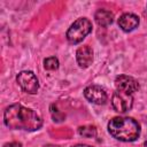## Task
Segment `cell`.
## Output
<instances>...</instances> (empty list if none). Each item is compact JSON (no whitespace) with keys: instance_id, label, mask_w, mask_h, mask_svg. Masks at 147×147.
Wrapping results in <instances>:
<instances>
[{"instance_id":"cell-1","label":"cell","mask_w":147,"mask_h":147,"mask_svg":"<svg viewBox=\"0 0 147 147\" xmlns=\"http://www.w3.org/2000/svg\"><path fill=\"white\" fill-rule=\"evenodd\" d=\"M3 122L11 130L37 131L42 126V118L30 108L20 103L10 105L3 113Z\"/></svg>"},{"instance_id":"cell-2","label":"cell","mask_w":147,"mask_h":147,"mask_svg":"<svg viewBox=\"0 0 147 147\" xmlns=\"http://www.w3.org/2000/svg\"><path fill=\"white\" fill-rule=\"evenodd\" d=\"M108 132L113 138L123 142H131L139 138L140 125L132 117H113L108 123Z\"/></svg>"},{"instance_id":"cell-3","label":"cell","mask_w":147,"mask_h":147,"mask_svg":"<svg viewBox=\"0 0 147 147\" xmlns=\"http://www.w3.org/2000/svg\"><path fill=\"white\" fill-rule=\"evenodd\" d=\"M91 31H92L91 21L86 17H79L70 25V28L65 33V37L70 44L76 45L82 42L86 38V36L90 34Z\"/></svg>"},{"instance_id":"cell-4","label":"cell","mask_w":147,"mask_h":147,"mask_svg":"<svg viewBox=\"0 0 147 147\" xmlns=\"http://www.w3.org/2000/svg\"><path fill=\"white\" fill-rule=\"evenodd\" d=\"M16 82L21 86V88L29 93V94H36L39 90V82L37 76L30 71V70H24L21 71L16 76Z\"/></svg>"},{"instance_id":"cell-5","label":"cell","mask_w":147,"mask_h":147,"mask_svg":"<svg viewBox=\"0 0 147 147\" xmlns=\"http://www.w3.org/2000/svg\"><path fill=\"white\" fill-rule=\"evenodd\" d=\"M111 106L117 113H126L133 106L132 94H127L124 92L115 91L111 95Z\"/></svg>"},{"instance_id":"cell-6","label":"cell","mask_w":147,"mask_h":147,"mask_svg":"<svg viewBox=\"0 0 147 147\" xmlns=\"http://www.w3.org/2000/svg\"><path fill=\"white\" fill-rule=\"evenodd\" d=\"M115 86L117 91L132 94L139 90V83L136 78L127 75H119L115 78Z\"/></svg>"},{"instance_id":"cell-7","label":"cell","mask_w":147,"mask_h":147,"mask_svg":"<svg viewBox=\"0 0 147 147\" xmlns=\"http://www.w3.org/2000/svg\"><path fill=\"white\" fill-rule=\"evenodd\" d=\"M84 96L87 101L94 105H103L106 103L108 95L106 91L99 85H90L84 90Z\"/></svg>"},{"instance_id":"cell-8","label":"cell","mask_w":147,"mask_h":147,"mask_svg":"<svg viewBox=\"0 0 147 147\" xmlns=\"http://www.w3.org/2000/svg\"><path fill=\"white\" fill-rule=\"evenodd\" d=\"M93 49L88 45L80 46L76 51V60L80 68H88L93 62Z\"/></svg>"},{"instance_id":"cell-9","label":"cell","mask_w":147,"mask_h":147,"mask_svg":"<svg viewBox=\"0 0 147 147\" xmlns=\"http://www.w3.org/2000/svg\"><path fill=\"white\" fill-rule=\"evenodd\" d=\"M119 28L125 32H131L139 25V17L132 13H125L118 18Z\"/></svg>"},{"instance_id":"cell-10","label":"cell","mask_w":147,"mask_h":147,"mask_svg":"<svg viewBox=\"0 0 147 147\" xmlns=\"http://www.w3.org/2000/svg\"><path fill=\"white\" fill-rule=\"evenodd\" d=\"M94 18H95V22L98 23V25L106 28V26H109L114 22V14L107 9H99V10H96Z\"/></svg>"},{"instance_id":"cell-11","label":"cell","mask_w":147,"mask_h":147,"mask_svg":"<svg viewBox=\"0 0 147 147\" xmlns=\"http://www.w3.org/2000/svg\"><path fill=\"white\" fill-rule=\"evenodd\" d=\"M78 134L84 138H95L96 127L94 125H83L78 127Z\"/></svg>"},{"instance_id":"cell-12","label":"cell","mask_w":147,"mask_h":147,"mask_svg":"<svg viewBox=\"0 0 147 147\" xmlns=\"http://www.w3.org/2000/svg\"><path fill=\"white\" fill-rule=\"evenodd\" d=\"M59 65H60L59 60L55 56H51V57H47L44 60V68L46 70H56L59 68Z\"/></svg>"},{"instance_id":"cell-13","label":"cell","mask_w":147,"mask_h":147,"mask_svg":"<svg viewBox=\"0 0 147 147\" xmlns=\"http://www.w3.org/2000/svg\"><path fill=\"white\" fill-rule=\"evenodd\" d=\"M51 115L54 122H62L64 119V115L57 109V107L55 105H51Z\"/></svg>"},{"instance_id":"cell-14","label":"cell","mask_w":147,"mask_h":147,"mask_svg":"<svg viewBox=\"0 0 147 147\" xmlns=\"http://www.w3.org/2000/svg\"><path fill=\"white\" fill-rule=\"evenodd\" d=\"M3 147H22L20 142H10V144H5Z\"/></svg>"},{"instance_id":"cell-15","label":"cell","mask_w":147,"mask_h":147,"mask_svg":"<svg viewBox=\"0 0 147 147\" xmlns=\"http://www.w3.org/2000/svg\"><path fill=\"white\" fill-rule=\"evenodd\" d=\"M71 147H93V146H88V145H83V144H79V145H75V146H71Z\"/></svg>"},{"instance_id":"cell-16","label":"cell","mask_w":147,"mask_h":147,"mask_svg":"<svg viewBox=\"0 0 147 147\" xmlns=\"http://www.w3.org/2000/svg\"><path fill=\"white\" fill-rule=\"evenodd\" d=\"M44 147H57V146H55V145H45Z\"/></svg>"}]
</instances>
